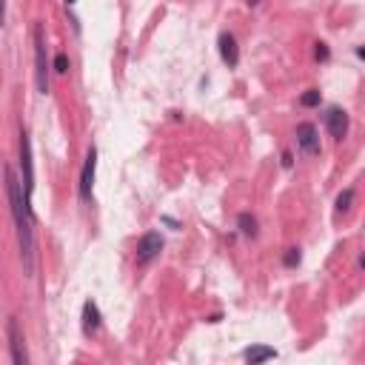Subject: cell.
Instances as JSON below:
<instances>
[{"mask_svg":"<svg viewBox=\"0 0 365 365\" xmlns=\"http://www.w3.org/2000/svg\"><path fill=\"white\" fill-rule=\"evenodd\" d=\"M3 12H6V6H3V3H0V23H3Z\"/></svg>","mask_w":365,"mask_h":365,"instance_id":"ac0fdd59","label":"cell"},{"mask_svg":"<svg viewBox=\"0 0 365 365\" xmlns=\"http://www.w3.org/2000/svg\"><path fill=\"white\" fill-rule=\"evenodd\" d=\"M325 126H328V134L334 140H343L348 134V114L343 109H337V106L328 109L325 111Z\"/></svg>","mask_w":365,"mask_h":365,"instance_id":"52a82bcc","label":"cell"},{"mask_svg":"<svg viewBox=\"0 0 365 365\" xmlns=\"http://www.w3.org/2000/svg\"><path fill=\"white\" fill-rule=\"evenodd\" d=\"M277 357V351H274L271 345H251L249 351H246V362L249 365H263V362H268V359H274Z\"/></svg>","mask_w":365,"mask_h":365,"instance_id":"8fae6325","label":"cell"},{"mask_svg":"<svg viewBox=\"0 0 365 365\" xmlns=\"http://www.w3.org/2000/svg\"><path fill=\"white\" fill-rule=\"evenodd\" d=\"M300 103H302V106H309V109H311V106H320V91H317V88L306 91V95H302V100H300Z\"/></svg>","mask_w":365,"mask_h":365,"instance_id":"9a60e30c","label":"cell"},{"mask_svg":"<svg viewBox=\"0 0 365 365\" xmlns=\"http://www.w3.org/2000/svg\"><path fill=\"white\" fill-rule=\"evenodd\" d=\"M163 251V237L157 231H148L137 242V265H148L157 254Z\"/></svg>","mask_w":365,"mask_h":365,"instance_id":"8992f818","label":"cell"},{"mask_svg":"<svg viewBox=\"0 0 365 365\" xmlns=\"http://www.w3.org/2000/svg\"><path fill=\"white\" fill-rule=\"evenodd\" d=\"M6 334H9V354H12V362H15V365H32V362H29V348H26V337H23V328H20L17 317H9Z\"/></svg>","mask_w":365,"mask_h":365,"instance_id":"3957f363","label":"cell"},{"mask_svg":"<svg viewBox=\"0 0 365 365\" xmlns=\"http://www.w3.org/2000/svg\"><path fill=\"white\" fill-rule=\"evenodd\" d=\"M83 331L88 337L100 331V309H98V302H91V300L83 302Z\"/></svg>","mask_w":365,"mask_h":365,"instance_id":"30bf717a","label":"cell"},{"mask_svg":"<svg viewBox=\"0 0 365 365\" xmlns=\"http://www.w3.org/2000/svg\"><path fill=\"white\" fill-rule=\"evenodd\" d=\"M3 180H6V194H9L12 217H15V228H17V246H20L23 268H26V274H32L35 271V215H32V203L23 197V186L15 177L12 166H3Z\"/></svg>","mask_w":365,"mask_h":365,"instance_id":"6da1fadb","label":"cell"},{"mask_svg":"<svg viewBox=\"0 0 365 365\" xmlns=\"http://www.w3.org/2000/svg\"><path fill=\"white\" fill-rule=\"evenodd\" d=\"M300 263V251L297 249H288V254H286V265H297Z\"/></svg>","mask_w":365,"mask_h":365,"instance_id":"2e32d148","label":"cell"},{"mask_svg":"<svg viewBox=\"0 0 365 365\" xmlns=\"http://www.w3.org/2000/svg\"><path fill=\"white\" fill-rule=\"evenodd\" d=\"M317 57H320V60H328V49H325V43H317Z\"/></svg>","mask_w":365,"mask_h":365,"instance_id":"e0dca14e","label":"cell"},{"mask_svg":"<svg viewBox=\"0 0 365 365\" xmlns=\"http://www.w3.org/2000/svg\"><path fill=\"white\" fill-rule=\"evenodd\" d=\"M95 171H98V148L91 146L86 151V163L80 171V200L88 203L91 200V189H95Z\"/></svg>","mask_w":365,"mask_h":365,"instance_id":"5b68a950","label":"cell"},{"mask_svg":"<svg viewBox=\"0 0 365 365\" xmlns=\"http://www.w3.org/2000/svg\"><path fill=\"white\" fill-rule=\"evenodd\" d=\"M297 143L306 155H317L320 151V137H317V126L314 123H300L297 126Z\"/></svg>","mask_w":365,"mask_h":365,"instance_id":"ba28073f","label":"cell"},{"mask_svg":"<svg viewBox=\"0 0 365 365\" xmlns=\"http://www.w3.org/2000/svg\"><path fill=\"white\" fill-rule=\"evenodd\" d=\"M54 72H57V75H66V72H69V57H66L63 52L54 57Z\"/></svg>","mask_w":365,"mask_h":365,"instance_id":"5bb4252c","label":"cell"},{"mask_svg":"<svg viewBox=\"0 0 365 365\" xmlns=\"http://www.w3.org/2000/svg\"><path fill=\"white\" fill-rule=\"evenodd\" d=\"M35 77H38V88L40 95H49V60H46V43H43V32L40 26L35 29Z\"/></svg>","mask_w":365,"mask_h":365,"instance_id":"277c9868","label":"cell"},{"mask_svg":"<svg viewBox=\"0 0 365 365\" xmlns=\"http://www.w3.org/2000/svg\"><path fill=\"white\" fill-rule=\"evenodd\" d=\"M351 203H354V189H345V192L337 197V211H340V215L351 208Z\"/></svg>","mask_w":365,"mask_h":365,"instance_id":"4fadbf2b","label":"cell"},{"mask_svg":"<svg viewBox=\"0 0 365 365\" xmlns=\"http://www.w3.org/2000/svg\"><path fill=\"white\" fill-rule=\"evenodd\" d=\"M217 46H220V57L228 63V69H234V66L240 63V49H237L234 35H231V32H223L220 40H217Z\"/></svg>","mask_w":365,"mask_h":365,"instance_id":"9c48e42d","label":"cell"},{"mask_svg":"<svg viewBox=\"0 0 365 365\" xmlns=\"http://www.w3.org/2000/svg\"><path fill=\"white\" fill-rule=\"evenodd\" d=\"M20 171H23V197L32 203V192H35V163H32V140L26 132H20Z\"/></svg>","mask_w":365,"mask_h":365,"instance_id":"7a4b0ae2","label":"cell"},{"mask_svg":"<svg viewBox=\"0 0 365 365\" xmlns=\"http://www.w3.org/2000/svg\"><path fill=\"white\" fill-rule=\"evenodd\" d=\"M237 223H240V231L246 234V237H257V217H254V215L242 211V215L237 217Z\"/></svg>","mask_w":365,"mask_h":365,"instance_id":"7c38bea8","label":"cell"}]
</instances>
